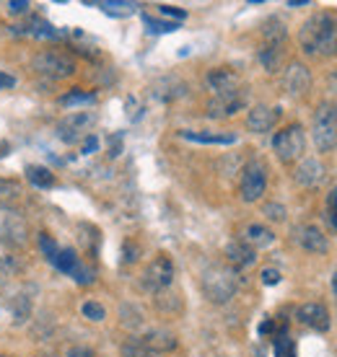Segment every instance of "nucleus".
I'll use <instances>...</instances> for the list:
<instances>
[{
  "label": "nucleus",
  "mask_w": 337,
  "mask_h": 357,
  "mask_svg": "<svg viewBox=\"0 0 337 357\" xmlns=\"http://www.w3.org/2000/svg\"><path fill=\"white\" fill-rule=\"evenodd\" d=\"M299 45L312 58H335L337 55V13L319 11L303 21Z\"/></svg>",
  "instance_id": "obj_1"
},
{
  "label": "nucleus",
  "mask_w": 337,
  "mask_h": 357,
  "mask_svg": "<svg viewBox=\"0 0 337 357\" xmlns=\"http://www.w3.org/2000/svg\"><path fill=\"white\" fill-rule=\"evenodd\" d=\"M200 285H202V293L210 303H229L239 290V275L231 267L216 262V264L205 267Z\"/></svg>",
  "instance_id": "obj_2"
},
{
  "label": "nucleus",
  "mask_w": 337,
  "mask_h": 357,
  "mask_svg": "<svg viewBox=\"0 0 337 357\" xmlns=\"http://www.w3.org/2000/svg\"><path fill=\"white\" fill-rule=\"evenodd\" d=\"M312 140H314L316 150L329 153L337 148V104H325L316 106L314 119H312Z\"/></svg>",
  "instance_id": "obj_3"
},
{
  "label": "nucleus",
  "mask_w": 337,
  "mask_h": 357,
  "mask_svg": "<svg viewBox=\"0 0 337 357\" xmlns=\"http://www.w3.org/2000/svg\"><path fill=\"white\" fill-rule=\"evenodd\" d=\"M272 150L278 156V161L283 163H296L303 158L306 150V132L301 125H288L283 127L280 132H275L272 138Z\"/></svg>",
  "instance_id": "obj_4"
},
{
  "label": "nucleus",
  "mask_w": 337,
  "mask_h": 357,
  "mask_svg": "<svg viewBox=\"0 0 337 357\" xmlns=\"http://www.w3.org/2000/svg\"><path fill=\"white\" fill-rule=\"evenodd\" d=\"M172 282H174V262L166 254H159L156 259H151L148 267L143 269V277H140V285L148 293H153V295L169 290Z\"/></svg>",
  "instance_id": "obj_5"
},
{
  "label": "nucleus",
  "mask_w": 337,
  "mask_h": 357,
  "mask_svg": "<svg viewBox=\"0 0 337 357\" xmlns=\"http://www.w3.org/2000/svg\"><path fill=\"white\" fill-rule=\"evenodd\" d=\"M0 241L8 246H23L29 241L26 218L11 205H0Z\"/></svg>",
  "instance_id": "obj_6"
},
{
  "label": "nucleus",
  "mask_w": 337,
  "mask_h": 357,
  "mask_svg": "<svg viewBox=\"0 0 337 357\" xmlns=\"http://www.w3.org/2000/svg\"><path fill=\"white\" fill-rule=\"evenodd\" d=\"M265 189H268V166L262 161H249L242 169L239 195L244 202H257V199H262Z\"/></svg>",
  "instance_id": "obj_7"
},
{
  "label": "nucleus",
  "mask_w": 337,
  "mask_h": 357,
  "mask_svg": "<svg viewBox=\"0 0 337 357\" xmlns=\"http://www.w3.org/2000/svg\"><path fill=\"white\" fill-rule=\"evenodd\" d=\"M32 65H34L36 73H42V75L52 78V81H62V78H70L75 73V62L68 55H60V52H52V49L39 52L32 60Z\"/></svg>",
  "instance_id": "obj_8"
},
{
  "label": "nucleus",
  "mask_w": 337,
  "mask_h": 357,
  "mask_svg": "<svg viewBox=\"0 0 337 357\" xmlns=\"http://www.w3.org/2000/svg\"><path fill=\"white\" fill-rule=\"evenodd\" d=\"M93 122H96V116L91 112H73L58 125V138L68 145L81 143L83 138H89V130H91Z\"/></svg>",
  "instance_id": "obj_9"
},
{
  "label": "nucleus",
  "mask_w": 337,
  "mask_h": 357,
  "mask_svg": "<svg viewBox=\"0 0 337 357\" xmlns=\"http://www.w3.org/2000/svg\"><path fill=\"white\" fill-rule=\"evenodd\" d=\"M246 106V91L223 93V96H213L208 101V116L210 119H226V116L239 114Z\"/></svg>",
  "instance_id": "obj_10"
},
{
  "label": "nucleus",
  "mask_w": 337,
  "mask_h": 357,
  "mask_svg": "<svg viewBox=\"0 0 337 357\" xmlns=\"http://www.w3.org/2000/svg\"><path fill=\"white\" fill-rule=\"evenodd\" d=\"M278 119H280V109L268 104H257L252 106L249 114H246V127H249V132H255V135H265V132H270L272 127L278 125Z\"/></svg>",
  "instance_id": "obj_11"
},
{
  "label": "nucleus",
  "mask_w": 337,
  "mask_h": 357,
  "mask_svg": "<svg viewBox=\"0 0 337 357\" xmlns=\"http://www.w3.org/2000/svg\"><path fill=\"white\" fill-rule=\"evenodd\" d=\"M325 173L327 169L319 158H301L299 166H296V171H293V179L303 189H314V186H319L325 182Z\"/></svg>",
  "instance_id": "obj_12"
},
{
  "label": "nucleus",
  "mask_w": 337,
  "mask_h": 357,
  "mask_svg": "<svg viewBox=\"0 0 337 357\" xmlns=\"http://www.w3.org/2000/svg\"><path fill=\"white\" fill-rule=\"evenodd\" d=\"M283 86H286V93L303 96V93L312 88V73L301 62H291L288 68L283 70Z\"/></svg>",
  "instance_id": "obj_13"
},
{
  "label": "nucleus",
  "mask_w": 337,
  "mask_h": 357,
  "mask_svg": "<svg viewBox=\"0 0 337 357\" xmlns=\"http://www.w3.org/2000/svg\"><path fill=\"white\" fill-rule=\"evenodd\" d=\"M296 321L314 329V332H327L329 329V311L322 303H301L296 308Z\"/></svg>",
  "instance_id": "obj_14"
},
{
  "label": "nucleus",
  "mask_w": 337,
  "mask_h": 357,
  "mask_svg": "<svg viewBox=\"0 0 337 357\" xmlns=\"http://www.w3.org/2000/svg\"><path fill=\"white\" fill-rule=\"evenodd\" d=\"M239 75L229 68H213L208 70V75H205V86L210 88L213 96H223V93H233L239 91L242 86H239Z\"/></svg>",
  "instance_id": "obj_15"
},
{
  "label": "nucleus",
  "mask_w": 337,
  "mask_h": 357,
  "mask_svg": "<svg viewBox=\"0 0 337 357\" xmlns=\"http://www.w3.org/2000/svg\"><path fill=\"white\" fill-rule=\"evenodd\" d=\"M293 238L296 243L301 246L303 251L309 254H327L329 251V241H327V236L316 225H299L296 231H293Z\"/></svg>",
  "instance_id": "obj_16"
},
{
  "label": "nucleus",
  "mask_w": 337,
  "mask_h": 357,
  "mask_svg": "<svg viewBox=\"0 0 337 357\" xmlns=\"http://www.w3.org/2000/svg\"><path fill=\"white\" fill-rule=\"evenodd\" d=\"M223 256H226V262L231 264V269H246V267H252L257 262V251L244 241L226 243Z\"/></svg>",
  "instance_id": "obj_17"
},
{
  "label": "nucleus",
  "mask_w": 337,
  "mask_h": 357,
  "mask_svg": "<svg viewBox=\"0 0 337 357\" xmlns=\"http://www.w3.org/2000/svg\"><path fill=\"white\" fill-rule=\"evenodd\" d=\"M187 93V86L179 78H161V81H156L153 86V96L159 99V101H174V99H182Z\"/></svg>",
  "instance_id": "obj_18"
},
{
  "label": "nucleus",
  "mask_w": 337,
  "mask_h": 357,
  "mask_svg": "<svg viewBox=\"0 0 337 357\" xmlns=\"http://www.w3.org/2000/svg\"><path fill=\"white\" fill-rule=\"evenodd\" d=\"M143 339V345L151 347L156 355H161V352H169V349H174L176 347V336L172 332H166V329H151L148 334L140 336Z\"/></svg>",
  "instance_id": "obj_19"
},
{
  "label": "nucleus",
  "mask_w": 337,
  "mask_h": 357,
  "mask_svg": "<svg viewBox=\"0 0 337 357\" xmlns=\"http://www.w3.org/2000/svg\"><path fill=\"white\" fill-rule=\"evenodd\" d=\"M244 243H249L252 249H268V246H272L275 243V233L270 231L268 225H259V223H252V225H246L244 231V238H242Z\"/></svg>",
  "instance_id": "obj_20"
},
{
  "label": "nucleus",
  "mask_w": 337,
  "mask_h": 357,
  "mask_svg": "<svg viewBox=\"0 0 337 357\" xmlns=\"http://www.w3.org/2000/svg\"><path fill=\"white\" fill-rule=\"evenodd\" d=\"M286 45H262V49L257 52V60H259V65L268 70V73H278L280 65H283V58H286Z\"/></svg>",
  "instance_id": "obj_21"
},
{
  "label": "nucleus",
  "mask_w": 337,
  "mask_h": 357,
  "mask_svg": "<svg viewBox=\"0 0 337 357\" xmlns=\"http://www.w3.org/2000/svg\"><path fill=\"white\" fill-rule=\"evenodd\" d=\"M179 138L192 140V143H208V145H231V143H236V135H226V132H189V130H182Z\"/></svg>",
  "instance_id": "obj_22"
},
{
  "label": "nucleus",
  "mask_w": 337,
  "mask_h": 357,
  "mask_svg": "<svg viewBox=\"0 0 337 357\" xmlns=\"http://www.w3.org/2000/svg\"><path fill=\"white\" fill-rule=\"evenodd\" d=\"M49 264L55 267V269H60V272H65V275H73V269L81 264V262H78V256H75L73 249H60V251L49 259Z\"/></svg>",
  "instance_id": "obj_23"
},
{
  "label": "nucleus",
  "mask_w": 337,
  "mask_h": 357,
  "mask_svg": "<svg viewBox=\"0 0 337 357\" xmlns=\"http://www.w3.org/2000/svg\"><path fill=\"white\" fill-rule=\"evenodd\" d=\"M26 179L32 182V186H39V189H49L55 184V173L45 169V166H29L26 169Z\"/></svg>",
  "instance_id": "obj_24"
},
{
  "label": "nucleus",
  "mask_w": 337,
  "mask_h": 357,
  "mask_svg": "<svg viewBox=\"0 0 337 357\" xmlns=\"http://www.w3.org/2000/svg\"><path fill=\"white\" fill-rule=\"evenodd\" d=\"M286 26H283V21L280 19H270L268 23H265V29H262V39L268 42V45H286Z\"/></svg>",
  "instance_id": "obj_25"
},
{
  "label": "nucleus",
  "mask_w": 337,
  "mask_h": 357,
  "mask_svg": "<svg viewBox=\"0 0 337 357\" xmlns=\"http://www.w3.org/2000/svg\"><path fill=\"white\" fill-rule=\"evenodd\" d=\"M60 104L62 106H89V104H96V93L91 91H81V88H73L68 91L62 99H60Z\"/></svg>",
  "instance_id": "obj_26"
},
{
  "label": "nucleus",
  "mask_w": 337,
  "mask_h": 357,
  "mask_svg": "<svg viewBox=\"0 0 337 357\" xmlns=\"http://www.w3.org/2000/svg\"><path fill=\"white\" fill-rule=\"evenodd\" d=\"M122 357H159V355L153 352L151 347L143 345L140 336H130L128 342L122 345Z\"/></svg>",
  "instance_id": "obj_27"
},
{
  "label": "nucleus",
  "mask_w": 337,
  "mask_h": 357,
  "mask_svg": "<svg viewBox=\"0 0 337 357\" xmlns=\"http://www.w3.org/2000/svg\"><path fill=\"white\" fill-rule=\"evenodd\" d=\"M99 8L104 13H109V16H130V13H135V3H119V0H106V3H99Z\"/></svg>",
  "instance_id": "obj_28"
},
{
  "label": "nucleus",
  "mask_w": 337,
  "mask_h": 357,
  "mask_svg": "<svg viewBox=\"0 0 337 357\" xmlns=\"http://www.w3.org/2000/svg\"><path fill=\"white\" fill-rule=\"evenodd\" d=\"M13 316H16V323H23L32 316V300L26 298L23 293L13 298Z\"/></svg>",
  "instance_id": "obj_29"
},
{
  "label": "nucleus",
  "mask_w": 337,
  "mask_h": 357,
  "mask_svg": "<svg viewBox=\"0 0 337 357\" xmlns=\"http://www.w3.org/2000/svg\"><path fill=\"white\" fill-rule=\"evenodd\" d=\"M143 23L148 26L151 34H172V32H176V21H156L151 16H143Z\"/></svg>",
  "instance_id": "obj_30"
},
{
  "label": "nucleus",
  "mask_w": 337,
  "mask_h": 357,
  "mask_svg": "<svg viewBox=\"0 0 337 357\" xmlns=\"http://www.w3.org/2000/svg\"><path fill=\"white\" fill-rule=\"evenodd\" d=\"M81 311H83V316H86L89 321H104V319H106L104 306H102V303H96V300H86Z\"/></svg>",
  "instance_id": "obj_31"
},
{
  "label": "nucleus",
  "mask_w": 337,
  "mask_h": 357,
  "mask_svg": "<svg viewBox=\"0 0 337 357\" xmlns=\"http://www.w3.org/2000/svg\"><path fill=\"white\" fill-rule=\"evenodd\" d=\"M275 357H296V345L288 334H278L275 339Z\"/></svg>",
  "instance_id": "obj_32"
},
{
  "label": "nucleus",
  "mask_w": 337,
  "mask_h": 357,
  "mask_svg": "<svg viewBox=\"0 0 337 357\" xmlns=\"http://www.w3.org/2000/svg\"><path fill=\"white\" fill-rule=\"evenodd\" d=\"M29 32H32L34 36H42V39H55V36H58V32H55L49 23L39 21V19H36V21H32V29H29Z\"/></svg>",
  "instance_id": "obj_33"
},
{
  "label": "nucleus",
  "mask_w": 337,
  "mask_h": 357,
  "mask_svg": "<svg viewBox=\"0 0 337 357\" xmlns=\"http://www.w3.org/2000/svg\"><path fill=\"white\" fill-rule=\"evenodd\" d=\"M73 280H75V282H78V285H91L93 282V272L91 269H89V267H83V264H78L75 267V269H73Z\"/></svg>",
  "instance_id": "obj_34"
},
{
  "label": "nucleus",
  "mask_w": 337,
  "mask_h": 357,
  "mask_svg": "<svg viewBox=\"0 0 337 357\" xmlns=\"http://www.w3.org/2000/svg\"><path fill=\"white\" fill-rule=\"evenodd\" d=\"M39 246H42V251L47 254V259H52V256H55V254L60 251V249H58V243L52 241V238H49L47 233H42V236H39Z\"/></svg>",
  "instance_id": "obj_35"
},
{
  "label": "nucleus",
  "mask_w": 337,
  "mask_h": 357,
  "mask_svg": "<svg viewBox=\"0 0 337 357\" xmlns=\"http://www.w3.org/2000/svg\"><path fill=\"white\" fill-rule=\"evenodd\" d=\"M159 13H161V16H169V19H176V21H185L187 19V11L174 8V5H159Z\"/></svg>",
  "instance_id": "obj_36"
},
{
  "label": "nucleus",
  "mask_w": 337,
  "mask_h": 357,
  "mask_svg": "<svg viewBox=\"0 0 337 357\" xmlns=\"http://www.w3.org/2000/svg\"><path fill=\"white\" fill-rule=\"evenodd\" d=\"M265 215H268L270 220L280 223V220L286 218V208H283V205H265Z\"/></svg>",
  "instance_id": "obj_37"
},
{
  "label": "nucleus",
  "mask_w": 337,
  "mask_h": 357,
  "mask_svg": "<svg viewBox=\"0 0 337 357\" xmlns=\"http://www.w3.org/2000/svg\"><path fill=\"white\" fill-rule=\"evenodd\" d=\"M65 357H96V352H93L91 347H81V345H75V347H70L68 349V355Z\"/></svg>",
  "instance_id": "obj_38"
},
{
  "label": "nucleus",
  "mask_w": 337,
  "mask_h": 357,
  "mask_svg": "<svg viewBox=\"0 0 337 357\" xmlns=\"http://www.w3.org/2000/svg\"><path fill=\"white\" fill-rule=\"evenodd\" d=\"M262 282H265V285H278V282H280V272H278V269H272V267L262 269Z\"/></svg>",
  "instance_id": "obj_39"
},
{
  "label": "nucleus",
  "mask_w": 337,
  "mask_h": 357,
  "mask_svg": "<svg viewBox=\"0 0 337 357\" xmlns=\"http://www.w3.org/2000/svg\"><path fill=\"white\" fill-rule=\"evenodd\" d=\"M21 192L16 182H0V197H16Z\"/></svg>",
  "instance_id": "obj_40"
},
{
  "label": "nucleus",
  "mask_w": 337,
  "mask_h": 357,
  "mask_svg": "<svg viewBox=\"0 0 337 357\" xmlns=\"http://www.w3.org/2000/svg\"><path fill=\"white\" fill-rule=\"evenodd\" d=\"M96 148H99V138H96V135H89V138L83 140L81 153L83 156H91V153H96Z\"/></svg>",
  "instance_id": "obj_41"
},
{
  "label": "nucleus",
  "mask_w": 337,
  "mask_h": 357,
  "mask_svg": "<svg viewBox=\"0 0 337 357\" xmlns=\"http://www.w3.org/2000/svg\"><path fill=\"white\" fill-rule=\"evenodd\" d=\"M26 8H29V3H26V0H11V3H8V13H13V16L23 13Z\"/></svg>",
  "instance_id": "obj_42"
},
{
  "label": "nucleus",
  "mask_w": 337,
  "mask_h": 357,
  "mask_svg": "<svg viewBox=\"0 0 337 357\" xmlns=\"http://www.w3.org/2000/svg\"><path fill=\"white\" fill-rule=\"evenodd\" d=\"M13 86H16V78L0 70V91H5V88H13Z\"/></svg>",
  "instance_id": "obj_43"
},
{
  "label": "nucleus",
  "mask_w": 337,
  "mask_h": 357,
  "mask_svg": "<svg viewBox=\"0 0 337 357\" xmlns=\"http://www.w3.org/2000/svg\"><path fill=\"white\" fill-rule=\"evenodd\" d=\"M327 208L337 210V186H332V189H329V195H327Z\"/></svg>",
  "instance_id": "obj_44"
},
{
  "label": "nucleus",
  "mask_w": 337,
  "mask_h": 357,
  "mask_svg": "<svg viewBox=\"0 0 337 357\" xmlns=\"http://www.w3.org/2000/svg\"><path fill=\"white\" fill-rule=\"evenodd\" d=\"M125 262H138V249H132V243L125 246Z\"/></svg>",
  "instance_id": "obj_45"
},
{
  "label": "nucleus",
  "mask_w": 337,
  "mask_h": 357,
  "mask_svg": "<svg viewBox=\"0 0 337 357\" xmlns=\"http://www.w3.org/2000/svg\"><path fill=\"white\" fill-rule=\"evenodd\" d=\"M327 220H329V228L337 233V210H329V212H327Z\"/></svg>",
  "instance_id": "obj_46"
},
{
  "label": "nucleus",
  "mask_w": 337,
  "mask_h": 357,
  "mask_svg": "<svg viewBox=\"0 0 337 357\" xmlns=\"http://www.w3.org/2000/svg\"><path fill=\"white\" fill-rule=\"evenodd\" d=\"M303 5H309V0H291L288 3V8H303Z\"/></svg>",
  "instance_id": "obj_47"
},
{
  "label": "nucleus",
  "mask_w": 337,
  "mask_h": 357,
  "mask_svg": "<svg viewBox=\"0 0 337 357\" xmlns=\"http://www.w3.org/2000/svg\"><path fill=\"white\" fill-rule=\"evenodd\" d=\"M270 332H272V321H265L259 326V334H270Z\"/></svg>",
  "instance_id": "obj_48"
},
{
  "label": "nucleus",
  "mask_w": 337,
  "mask_h": 357,
  "mask_svg": "<svg viewBox=\"0 0 337 357\" xmlns=\"http://www.w3.org/2000/svg\"><path fill=\"white\" fill-rule=\"evenodd\" d=\"M332 290H335V298H337V275L332 277Z\"/></svg>",
  "instance_id": "obj_49"
},
{
  "label": "nucleus",
  "mask_w": 337,
  "mask_h": 357,
  "mask_svg": "<svg viewBox=\"0 0 337 357\" xmlns=\"http://www.w3.org/2000/svg\"><path fill=\"white\" fill-rule=\"evenodd\" d=\"M0 357H11V355H0Z\"/></svg>",
  "instance_id": "obj_50"
}]
</instances>
